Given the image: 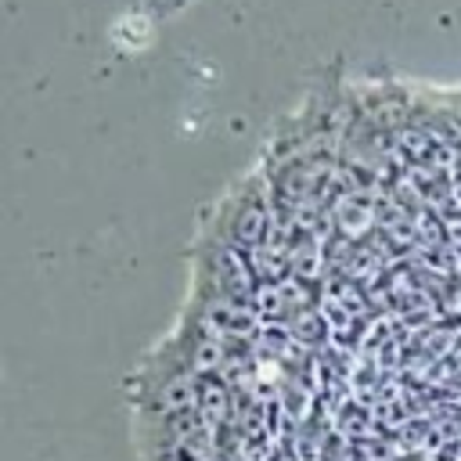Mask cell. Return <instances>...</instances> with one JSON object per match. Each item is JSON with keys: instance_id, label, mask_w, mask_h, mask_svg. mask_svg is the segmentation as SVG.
<instances>
[{"instance_id": "6da1fadb", "label": "cell", "mask_w": 461, "mask_h": 461, "mask_svg": "<svg viewBox=\"0 0 461 461\" xmlns=\"http://www.w3.org/2000/svg\"><path fill=\"white\" fill-rule=\"evenodd\" d=\"M216 227H205L209 234L230 241L234 249H241L245 256L256 252L259 245L270 241V230H274V216H270V205H267V194L256 180H245L238 184L212 212Z\"/></svg>"}, {"instance_id": "7a4b0ae2", "label": "cell", "mask_w": 461, "mask_h": 461, "mask_svg": "<svg viewBox=\"0 0 461 461\" xmlns=\"http://www.w3.org/2000/svg\"><path fill=\"white\" fill-rule=\"evenodd\" d=\"M155 4H162V11H173V7H180V4H187V0H155Z\"/></svg>"}]
</instances>
